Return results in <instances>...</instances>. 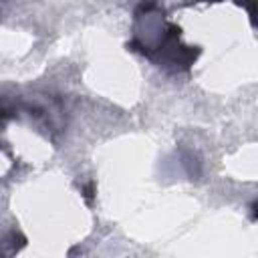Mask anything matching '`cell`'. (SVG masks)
<instances>
[{
    "mask_svg": "<svg viewBox=\"0 0 258 258\" xmlns=\"http://www.w3.org/2000/svg\"><path fill=\"white\" fill-rule=\"evenodd\" d=\"M236 4H240V6H244L248 10L250 22L258 28V0H236Z\"/></svg>",
    "mask_w": 258,
    "mask_h": 258,
    "instance_id": "1",
    "label": "cell"
},
{
    "mask_svg": "<svg viewBox=\"0 0 258 258\" xmlns=\"http://www.w3.org/2000/svg\"><path fill=\"white\" fill-rule=\"evenodd\" d=\"M252 218H254V220H258V202H254V204H252Z\"/></svg>",
    "mask_w": 258,
    "mask_h": 258,
    "instance_id": "2",
    "label": "cell"
}]
</instances>
